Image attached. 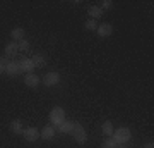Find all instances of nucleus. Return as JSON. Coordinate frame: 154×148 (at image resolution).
Wrapping results in <instances>:
<instances>
[{"mask_svg": "<svg viewBox=\"0 0 154 148\" xmlns=\"http://www.w3.org/2000/svg\"><path fill=\"white\" fill-rule=\"evenodd\" d=\"M111 138L116 141V145H118V146H123L125 143L130 141L132 133H130V129H128V127H118V129H115V131H113Z\"/></svg>", "mask_w": 154, "mask_h": 148, "instance_id": "obj_1", "label": "nucleus"}, {"mask_svg": "<svg viewBox=\"0 0 154 148\" xmlns=\"http://www.w3.org/2000/svg\"><path fill=\"white\" fill-rule=\"evenodd\" d=\"M63 121H65V110L62 109V107H55L50 112V122H51L53 127H58Z\"/></svg>", "mask_w": 154, "mask_h": 148, "instance_id": "obj_2", "label": "nucleus"}, {"mask_svg": "<svg viewBox=\"0 0 154 148\" xmlns=\"http://www.w3.org/2000/svg\"><path fill=\"white\" fill-rule=\"evenodd\" d=\"M72 136H74V140H75L77 143H81V145H84V143L88 141V134H86V129H84L79 122H74V129H72L70 133Z\"/></svg>", "mask_w": 154, "mask_h": 148, "instance_id": "obj_3", "label": "nucleus"}, {"mask_svg": "<svg viewBox=\"0 0 154 148\" xmlns=\"http://www.w3.org/2000/svg\"><path fill=\"white\" fill-rule=\"evenodd\" d=\"M41 83H43L45 86H55V84L60 83V74L55 72V71L46 72V74L43 76V79H41Z\"/></svg>", "mask_w": 154, "mask_h": 148, "instance_id": "obj_4", "label": "nucleus"}, {"mask_svg": "<svg viewBox=\"0 0 154 148\" xmlns=\"http://www.w3.org/2000/svg\"><path fill=\"white\" fill-rule=\"evenodd\" d=\"M17 62H19V69H21V72H24V74H33L34 64H33L31 59H28V57H21Z\"/></svg>", "mask_w": 154, "mask_h": 148, "instance_id": "obj_5", "label": "nucleus"}, {"mask_svg": "<svg viewBox=\"0 0 154 148\" xmlns=\"http://www.w3.org/2000/svg\"><path fill=\"white\" fill-rule=\"evenodd\" d=\"M55 133H57V129L50 124V126H45L43 129L39 131V138H41V140H46V141H50V140H53V138H55Z\"/></svg>", "mask_w": 154, "mask_h": 148, "instance_id": "obj_6", "label": "nucleus"}, {"mask_svg": "<svg viewBox=\"0 0 154 148\" xmlns=\"http://www.w3.org/2000/svg\"><path fill=\"white\" fill-rule=\"evenodd\" d=\"M96 33L98 36L101 38H106V36H110L113 33V26H111L110 22H105V24H98V29H96Z\"/></svg>", "mask_w": 154, "mask_h": 148, "instance_id": "obj_7", "label": "nucleus"}, {"mask_svg": "<svg viewBox=\"0 0 154 148\" xmlns=\"http://www.w3.org/2000/svg\"><path fill=\"white\" fill-rule=\"evenodd\" d=\"M5 74L7 76H17L21 74V69H19V62L17 61H11L5 66Z\"/></svg>", "mask_w": 154, "mask_h": 148, "instance_id": "obj_8", "label": "nucleus"}, {"mask_svg": "<svg viewBox=\"0 0 154 148\" xmlns=\"http://www.w3.org/2000/svg\"><path fill=\"white\" fill-rule=\"evenodd\" d=\"M22 134H24V138L28 141H36V140H39V131L36 127H28V129H24Z\"/></svg>", "mask_w": 154, "mask_h": 148, "instance_id": "obj_9", "label": "nucleus"}, {"mask_svg": "<svg viewBox=\"0 0 154 148\" xmlns=\"http://www.w3.org/2000/svg\"><path fill=\"white\" fill-rule=\"evenodd\" d=\"M24 83H26V86H29V88H36L39 83H41V77L36 76V74H26Z\"/></svg>", "mask_w": 154, "mask_h": 148, "instance_id": "obj_10", "label": "nucleus"}, {"mask_svg": "<svg viewBox=\"0 0 154 148\" xmlns=\"http://www.w3.org/2000/svg\"><path fill=\"white\" fill-rule=\"evenodd\" d=\"M72 129H74V121H63L60 126L57 127V131L62 133V134H70Z\"/></svg>", "mask_w": 154, "mask_h": 148, "instance_id": "obj_11", "label": "nucleus"}, {"mask_svg": "<svg viewBox=\"0 0 154 148\" xmlns=\"http://www.w3.org/2000/svg\"><path fill=\"white\" fill-rule=\"evenodd\" d=\"M24 36H26V31L22 29V28H14L11 31V38H12V41H21V40H24Z\"/></svg>", "mask_w": 154, "mask_h": 148, "instance_id": "obj_12", "label": "nucleus"}, {"mask_svg": "<svg viewBox=\"0 0 154 148\" xmlns=\"http://www.w3.org/2000/svg\"><path fill=\"white\" fill-rule=\"evenodd\" d=\"M89 19H94V21H96V19H99V17L103 16V9H101V7L99 5H93V7H89Z\"/></svg>", "mask_w": 154, "mask_h": 148, "instance_id": "obj_13", "label": "nucleus"}, {"mask_svg": "<svg viewBox=\"0 0 154 148\" xmlns=\"http://www.w3.org/2000/svg\"><path fill=\"white\" fill-rule=\"evenodd\" d=\"M101 131H103V134H105L106 138H111V134H113V124H111L110 121H106V122H103V126H101Z\"/></svg>", "mask_w": 154, "mask_h": 148, "instance_id": "obj_14", "label": "nucleus"}, {"mask_svg": "<svg viewBox=\"0 0 154 148\" xmlns=\"http://www.w3.org/2000/svg\"><path fill=\"white\" fill-rule=\"evenodd\" d=\"M16 54H19L16 41H11V43H7V45H5V55H7V57H11V55H16Z\"/></svg>", "mask_w": 154, "mask_h": 148, "instance_id": "obj_15", "label": "nucleus"}, {"mask_svg": "<svg viewBox=\"0 0 154 148\" xmlns=\"http://www.w3.org/2000/svg\"><path fill=\"white\" fill-rule=\"evenodd\" d=\"M11 131L14 133V134H22V133H24L22 122H21V121H12V122H11Z\"/></svg>", "mask_w": 154, "mask_h": 148, "instance_id": "obj_16", "label": "nucleus"}, {"mask_svg": "<svg viewBox=\"0 0 154 148\" xmlns=\"http://www.w3.org/2000/svg\"><path fill=\"white\" fill-rule=\"evenodd\" d=\"M31 61H33L34 67H45L46 66V59H45L43 55H34Z\"/></svg>", "mask_w": 154, "mask_h": 148, "instance_id": "obj_17", "label": "nucleus"}, {"mask_svg": "<svg viewBox=\"0 0 154 148\" xmlns=\"http://www.w3.org/2000/svg\"><path fill=\"white\" fill-rule=\"evenodd\" d=\"M101 148H118V145H116V141L113 138H106L103 141V145H101Z\"/></svg>", "mask_w": 154, "mask_h": 148, "instance_id": "obj_18", "label": "nucleus"}, {"mask_svg": "<svg viewBox=\"0 0 154 148\" xmlns=\"http://www.w3.org/2000/svg\"><path fill=\"white\" fill-rule=\"evenodd\" d=\"M84 28L89 29V31H96L98 29V22L94 21V19H88V21L84 22Z\"/></svg>", "mask_w": 154, "mask_h": 148, "instance_id": "obj_19", "label": "nucleus"}, {"mask_svg": "<svg viewBox=\"0 0 154 148\" xmlns=\"http://www.w3.org/2000/svg\"><path fill=\"white\" fill-rule=\"evenodd\" d=\"M29 47H31V45H29V41H28V40H21V41H17V50H19V52L29 50Z\"/></svg>", "mask_w": 154, "mask_h": 148, "instance_id": "obj_20", "label": "nucleus"}, {"mask_svg": "<svg viewBox=\"0 0 154 148\" xmlns=\"http://www.w3.org/2000/svg\"><path fill=\"white\" fill-rule=\"evenodd\" d=\"M113 7V2L111 0H103L101 2V9H111Z\"/></svg>", "mask_w": 154, "mask_h": 148, "instance_id": "obj_21", "label": "nucleus"}, {"mask_svg": "<svg viewBox=\"0 0 154 148\" xmlns=\"http://www.w3.org/2000/svg\"><path fill=\"white\" fill-rule=\"evenodd\" d=\"M5 66L7 64H4V62L0 61V74H5Z\"/></svg>", "mask_w": 154, "mask_h": 148, "instance_id": "obj_22", "label": "nucleus"}, {"mask_svg": "<svg viewBox=\"0 0 154 148\" xmlns=\"http://www.w3.org/2000/svg\"><path fill=\"white\" fill-rule=\"evenodd\" d=\"M144 148H154V145H152V143H146V145H144Z\"/></svg>", "mask_w": 154, "mask_h": 148, "instance_id": "obj_23", "label": "nucleus"}, {"mask_svg": "<svg viewBox=\"0 0 154 148\" xmlns=\"http://www.w3.org/2000/svg\"><path fill=\"white\" fill-rule=\"evenodd\" d=\"M118 148H125V146H118Z\"/></svg>", "mask_w": 154, "mask_h": 148, "instance_id": "obj_24", "label": "nucleus"}]
</instances>
